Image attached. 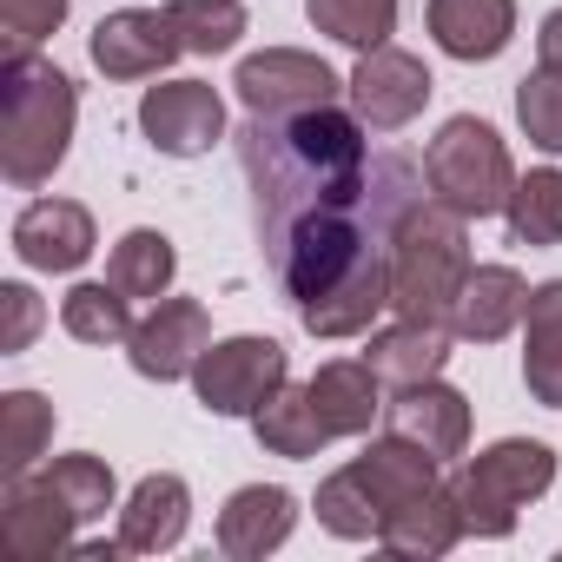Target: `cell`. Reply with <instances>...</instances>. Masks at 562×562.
<instances>
[{
  "label": "cell",
  "instance_id": "obj_13",
  "mask_svg": "<svg viewBox=\"0 0 562 562\" xmlns=\"http://www.w3.org/2000/svg\"><path fill=\"white\" fill-rule=\"evenodd\" d=\"M93 245H100L93 212L74 199H34L14 218V258L27 271H80L93 258Z\"/></svg>",
  "mask_w": 562,
  "mask_h": 562
},
{
  "label": "cell",
  "instance_id": "obj_26",
  "mask_svg": "<svg viewBox=\"0 0 562 562\" xmlns=\"http://www.w3.org/2000/svg\"><path fill=\"white\" fill-rule=\"evenodd\" d=\"M54 443V404L41 391H8L0 397V483L27 476Z\"/></svg>",
  "mask_w": 562,
  "mask_h": 562
},
{
  "label": "cell",
  "instance_id": "obj_29",
  "mask_svg": "<svg viewBox=\"0 0 562 562\" xmlns=\"http://www.w3.org/2000/svg\"><path fill=\"white\" fill-rule=\"evenodd\" d=\"M318 522L331 529V536H345V542H378V529H384V503L371 496V483L358 476V463H345V470H331L325 483H318Z\"/></svg>",
  "mask_w": 562,
  "mask_h": 562
},
{
  "label": "cell",
  "instance_id": "obj_23",
  "mask_svg": "<svg viewBox=\"0 0 562 562\" xmlns=\"http://www.w3.org/2000/svg\"><path fill=\"white\" fill-rule=\"evenodd\" d=\"M378 542H384L391 555H404V562H437V555H450V549L463 542V516H457V503H450V483H437L430 496L391 509Z\"/></svg>",
  "mask_w": 562,
  "mask_h": 562
},
{
  "label": "cell",
  "instance_id": "obj_34",
  "mask_svg": "<svg viewBox=\"0 0 562 562\" xmlns=\"http://www.w3.org/2000/svg\"><path fill=\"white\" fill-rule=\"evenodd\" d=\"M67 21V0H0V34H8V60L14 54H41V41Z\"/></svg>",
  "mask_w": 562,
  "mask_h": 562
},
{
  "label": "cell",
  "instance_id": "obj_28",
  "mask_svg": "<svg viewBox=\"0 0 562 562\" xmlns=\"http://www.w3.org/2000/svg\"><path fill=\"white\" fill-rule=\"evenodd\" d=\"M133 325H139V318H133V299L113 292L106 278H100V285H74V292L60 299V331L80 338V345H126Z\"/></svg>",
  "mask_w": 562,
  "mask_h": 562
},
{
  "label": "cell",
  "instance_id": "obj_25",
  "mask_svg": "<svg viewBox=\"0 0 562 562\" xmlns=\"http://www.w3.org/2000/svg\"><path fill=\"white\" fill-rule=\"evenodd\" d=\"M251 430H258V443L271 450V457H292V463H305V457H318L325 443H331V430H325V417L312 411V391L305 384H285L258 417H251Z\"/></svg>",
  "mask_w": 562,
  "mask_h": 562
},
{
  "label": "cell",
  "instance_id": "obj_15",
  "mask_svg": "<svg viewBox=\"0 0 562 562\" xmlns=\"http://www.w3.org/2000/svg\"><path fill=\"white\" fill-rule=\"evenodd\" d=\"M522 312H529V278L516 265H470L457 312H450V331L463 345H496L522 325Z\"/></svg>",
  "mask_w": 562,
  "mask_h": 562
},
{
  "label": "cell",
  "instance_id": "obj_5",
  "mask_svg": "<svg viewBox=\"0 0 562 562\" xmlns=\"http://www.w3.org/2000/svg\"><path fill=\"white\" fill-rule=\"evenodd\" d=\"M424 179L430 199H443L463 218H496L516 192V159L503 146V133L476 113H457L437 126V139L424 146Z\"/></svg>",
  "mask_w": 562,
  "mask_h": 562
},
{
  "label": "cell",
  "instance_id": "obj_27",
  "mask_svg": "<svg viewBox=\"0 0 562 562\" xmlns=\"http://www.w3.org/2000/svg\"><path fill=\"white\" fill-rule=\"evenodd\" d=\"M503 218H509V238L529 245V251L562 245V166L522 172L516 192H509V205H503Z\"/></svg>",
  "mask_w": 562,
  "mask_h": 562
},
{
  "label": "cell",
  "instance_id": "obj_6",
  "mask_svg": "<svg viewBox=\"0 0 562 562\" xmlns=\"http://www.w3.org/2000/svg\"><path fill=\"white\" fill-rule=\"evenodd\" d=\"M192 397L212 411V417H258L278 391L292 384V358L278 338H218L205 345V358L192 364Z\"/></svg>",
  "mask_w": 562,
  "mask_h": 562
},
{
  "label": "cell",
  "instance_id": "obj_22",
  "mask_svg": "<svg viewBox=\"0 0 562 562\" xmlns=\"http://www.w3.org/2000/svg\"><path fill=\"white\" fill-rule=\"evenodd\" d=\"M358 476L371 483V496L384 503V516L391 509H404V503H417V496H430L443 476H437V457L430 450H417L411 437H371L364 450H358ZM384 536V529H378Z\"/></svg>",
  "mask_w": 562,
  "mask_h": 562
},
{
  "label": "cell",
  "instance_id": "obj_9",
  "mask_svg": "<svg viewBox=\"0 0 562 562\" xmlns=\"http://www.w3.org/2000/svg\"><path fill=\"white\" fill-rule=\"evenodd\" d=\"M139 133L166 159H199L225 139V100L205 80H159L139 93Z\"/></svg>",
  "mask_w": 562,
  "mask_h": 562
},
{
  "label": "cell",
  "instance_id": "obj_35",
  "mask_svg": "<svg viewBox=\"0 0 562 562\" xmlns=\"http://www.w3.org/2000/svg\"><path fill=\"white\" fill-rule=\"evenodd\" d=\"M0 312H8V331H0V351H8V358H21V351L34 345V331L47 325V305H41L27 285H0Z\"/></svg>",
  "mask_w": 562,
  "mask_h": 562
},
{
  "label": "cell",
  "instance_id": "obj_18",
  "mask_svg": "<svg viewBox=\"0 0 562 562\" xmlns=\"http://www.w3.org/2000/svg\"><path fill=\"white\" fill-rule=\"evenodd\" d=\"M424 21H430V41L450 60L476 67V60H496L516 41V0H430Z\"/></svg>",
  "mask_w": 562,
  "mask_h": 562
},
{
  "label": "cell",
  "instance_id": "obj_11",
  "mask_svg": "<svg viewBox=\"0 0 562 562\" xmlns=\"http://www.w3.org/2000/svg\"><path fill=\"white\" fill-rule=\"evenodd\" d=\"M205 345H212V318H205L199 299H153V312L126 338V358H133L139 378L179 384V378H192V364L205 358Z\"/></svg>",
  "mask_w": 562,
  "mask_h": 562
},
{
  "label": "cell",
  "instance_id": "obj_14",
  "mask_svg": "<svg viewBox=\"0 0 562 562\" xmlns=\"http://www.w3.org/2000/svg\"><path fill=\"white\" fill-rule=\"evenodd\" d=\"M299 529V496L285 483H245L218 509V549L232 562H265L271 549H285Z\"/></svg>",
  "mask_w": 562,
  "mask_h": 562
},
{
  "label": "cell",
  "instance_id": "obj_21",
  "mask_svg": "<svg viewBox=\"0 0 562 562\" xmlns=\"http://www.w3.org/2000/svg\"><path fill=\"white\" fill-rule=\"evenodd\" d=\"M522 384L542 411H562V278L529 285L522 312Z\"/></svg>",
  "mask_w": 562,
  "mask_h": 562
},
{
  "label": "cell",
  "instance_id": "obj_30",
  "mask_svg": "<svg viewBox=\"0 0 562 562\" xmlns=\"http://www.w3.org/2000/svg\"><path fill=\"white\" fill-rule=\"evenodd\" d=\"M318 34H331L351 54H371L397 34V0H305Z\"/></svg>",
  "mask_w": 562,
  "mask_h": 562
},
{
  "label": "cell",
  "instance_id": "obj_20",
  "mask_svg": "<svg viewBox=\"0 0 562 562\" xmlns=\"http://www.w3.org/2000/svg\"><path fill=\"white\" fill-rule=\"evenodd\" d=\"M312 391V411L325 417L331 437H364L391 404H384V378L364 364V358H331L318 364V378L305 384Z\"/></svg>",
  "mask_w": 562,
  "mask_h": 562
},
{
  "label": "cell",
  "instance_id": "obj_8",
  "mask_svg": "<svg viewBox=\"0 0 562 562\" xmlns=\"http://www.w3.org/2000/svg\"><path fill=\"white\" fill-rule=\"evenodd\" d=\"M430 93H437V80H430V67L417 60V54H404V47H371V54H358V67H351V113L371 126V133H404L424 106H430Z\"/></svg>",
  "mask_w": 562,
  "mask_h": 562
},
{
  "label": "cell",
  "instance_id": "obj_1",
  "mask_svg": "<svg viewBox=\"0 0 562 562\" xmlns=\"http://www.w3.org/2000/svg\"><path fill=\"white\" fill-rule=\"evenodd\" d=\"M364 133L345 106L238 126L258 245L312 338H371L391 312L397 225L430 186L404 153H371Z\"/></svg>",
  "mask_w": 562,
  "mask_h": 562
},
{
  "label": "cell",
  "instance_id": "obj_17",
  "mask_svg": "<svg viewBox=\"0 0 562 562\" xmlns=\"http://www.w3.org/2000/svg\"><path fill=\"white\" fill-rule=\"evenodd\" d=\"M186 522H192V490L172 470L139 476L133 496L120 503V542H126V555H166V549H179Z\"/></svg>",
  "mask_w": 562,
  "mask_h": 562
},
{
  "label": "cell",
  "instance_id": "obj_33",
  "mask_svg": "<svg viewBox=\"0 0 562 562\" xmlns=\"http://www.w3.org/2000/svg\"><path fill=\"white\" fill-rule=\"evenodd\" d=\"M516 126L536 153H562V74L536 67L516 80Z\"/></svg>",
  "mask_w": 562,
  "mask_h": 562
},
{
  "label": "cell",
  "instance_id": "obj_36",
  "mask_svg": "<svg viewBox=\"0 0 562 562\" xmlns=\"http://www.w3.org/2000/svg\"><path fill=\"white\" fill-rule=\"evenodd\" d=\"M536 67H555L562 74V8H549L542 27H536Z\"/></svg>",
  "mask_w": 562,
  "mask_h": 562
},
{
  "label": "cell",
  "instance_id": "obj_31",
  "mask_svg": "<svg viewBox=\"0 0 562 562\" xmlns=\"http://www.w3.org/2000/svg\"><path fill=\"white\" fill-rule=\"evenodd\" d=\"M166 21H172L179 47L186 54H205V60L212 54H232L245 41V27H251V14L238 8V0H172Z\"/></svg>",
  "mask_w": 562,
  "mask_h": 562
},
{
  "label": "cell",
  "instance_id": "obj_3",
  "mask_svg": "<svg viewBox=\"0 0 562 562\" xmlns=\"http://www.w3.org/2000/svg\"><path fill=\"white\" fill-rule=\"evenodd\" d=\"M470 278V218L450 212L443 199H417L397 225L391 251V312L417 325H450L457 292Z\"/></svg>",
  "mask_w": 562,
  "mask_h": 562
},
{
  "label": "cell",
  "instance_id": "obj_19",
  "mask_svg": "<svg viewBox=\"0 0 562 562\" xmlns=\"http://www.w3.org/2000/svg\"><path fill=\"white\" fill-rule=\"evenodd\" d=\"M450 338H457L450 325H417V318H397V325L371 331L364 364L384 378V391H411V384L443 378V364H450Z\"/></svg>",
  "mask_w": 562,
  "mask_h": 562
},
{
  "label": "cell",
  "instance_id": "obj_16",
  "mask_svg": "<svg viewBox=\"0 0 562 562\" xmlns=\"http://www.w3.org/2000/svg\"><path fill=\"white\" fill-rule=\"evenodd\" d=\"M391 430L411 437L417 450H430L437 463H450L470 443V397L457 384H443V378L411 384V391H391Z\"/></svg>",
  "mask_w": 562,
  "mask_h": 562
},
{
  "label": "cell",
  "instance_id": "obj_12",
  "mask_svg": "<svg viewBox=\"0 0 562 562\" xmlns=\"http://www.w3.org/2000/svg\"><path fill=\"white\" fill-rule=\"evenodd\" d=\"M87 54H93V67H100L106 80H159L186 47H179L166 8H120V14H106V21L93 27Z\"/></svg>",
  "mask_w": 562,
  "mask_h": 562
},
{
  "label": "cell",
  "instance_id": "obj_2",
  "mask_svg": "<svg viewBox=\"0 0 562 562\" xmlns=\"http://www.w3.org/2000/svg\"><path fill=\"white\" fill-rule=\"evenodd\" d=\"M74 120H80V87L41 54H14L0 74V172H8V186L21 192L47 186L67 166Z\"/></svg>",
  "mask_w": 562,
  "mask_h": 562
},
{
  "label": "cell",
  "instance_id": "obj_32",
  "mask_svg": "<svg viewBox=\"0 0 562 562\" xmlns=\"http://www.w3.org/2000/svg\"><path fill=\"white\" fill-rule=\"evenodd\" d=\"M54 490L80 509V522H106V509H120V483H113V463L93 457V450H74V457H54L47 463Z\"/></svg>",
  "mask_w": 562,
  "mask_h": 562
},
{
  "label": "cell",
  "instance_id": "obj_7",
  "mask_svg": "<svg viewBox=\"0 0 562 562\" xmlns=\"http://www.w3.org/2000/svg\"><path fill=\"white\" fill-rule=\"evenodd\" d=\"M245 113H265V120H285V113H312V106H338L351 93V80H338L318 54L305 47H265V54H245L238 74H232Z\"/></svg>",
  "mask_w": 562,
  "mask_h": 562
},
{
  "label": "cell",
  "instance_id": "obj_10",
  "mask_svg": "<svg viewBox=\"0 0 562 562\" xmlns=\"http://www.w3.org/2000/svg\"><path fill=\"white\" fill-rule=\"evenodd\" d=\"M80 529H87L80 509L54 490L47 470H27V476H14V483H0V536H8V549H14L21 562H47V555L74 549Z\"/></svg>",
  "mask_w": 562,
  "mask_h": 562
},
{
  "label": "cell",
  "instance_id": "obj_24",
  "mask_svg": "<svg viewBox=\"0 0 562 562\" xmlns=\"http://www.w3.org/2000/svg\"><path fill=\"white\" fill-rule=\"evenodd\" d=\"M172 271H179L172 238L153 232V225H133V232L113 245V258H106V285L139 305V299H166V292H172Z\"/></svg>",
  "mask_w": 562,
  "mask_h": 562
},
{
  "label": "cell",
  "instance_id": "obj_4",
  "mask_svg": "<svg viewBox=\"0 0 562 562\" xmlns=\"http://www.w3.org/2000/svg\"><path fill=\"white\" fill-rule=\"evenodd\" d=\"M549 483H555V450L536 443V437H503V443H490V450H476V457L457 463L450 503L463 516V536L503 542L516 529V516L536 496H549Z\"/></svg>",
  "mask_w": 562,
  "mask_h": 562
}]
</instances>
